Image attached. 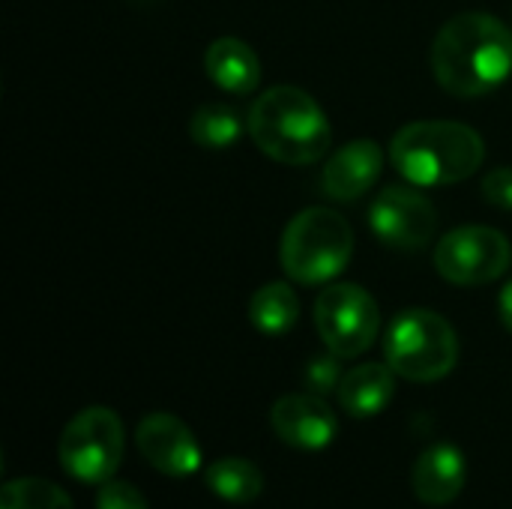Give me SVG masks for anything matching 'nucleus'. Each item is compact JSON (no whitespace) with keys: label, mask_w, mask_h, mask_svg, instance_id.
Listing matches in <instances>:
<instances>
[{"label":"nucleus","mask_w":512,"mask_h":509,"mask_svg":"<svg viewBox=\"0 0 512 509\" xmlns=\"http://www.w3.org/2000/svg\"><path fill=\"white\" fill-rule=\"evenodd\" d=\"M510 240L486 225H465L450 231L435 246V267L453 285H489L510 270Z\"/></svg>","instance_id":"nucleus-8"},{"label":"nucleus","mask_w":512,"mask_h":509,"mask_svg":"<svg viewBox=\"0 0 512 509\" xmlns=\"http://www.w3.org/2000/svg\"><path fill=\"white\" fill-rule=\"evenodd\" d=\"M483 198L495 207L512 210V168H495L483 177Z\"/></svg>","instance_id":"nucleus-22"},{"label":"nucleus","mask_w":512,"mask_h":509,"mask_svg":"<svg viewBox=\"0 0 512 509\" xmlns=\"http://www.w3.org/2000/svg\"><path fill=\"white\" fill-rule=\"evenodd\" d=\"M381 168H384V150L372 138L348 141L330 156L321 186L333 201H357L378 183Z\"/></svg>","instance_id":"nucleus-12"},{"label":"nucleus","mask_w":512,"mask_h":509,"mask_svg":"<svg viewBox=\"0 0 512 509\" xmlns=\"http://www.w3.org/2000/svg\"><path fill=\"white\" fill-rule=\"evenodd\" d=\"M300 318V300L288 282H270L258 288L249 300V321L264 336L288 333Z\"/></svg>","instance_id":"nucleus-17"},{"label":"nucleus","mask_w":512,"mask_h":509,"mask_svg":"<svg viewBox=\"0 0 512 509\" xmlns=\"http://www.w3.org/2000/svg\"><path fill=\"white\" fill-rule=\"evenodd\" d=\"M270 423L282 444L306 453L327 450L339 435L333 408L324 402V396L315 393H291L276 399L270 411Z\"/></svg>","instance_id":"nucleus-11"},{"label":"nucleus","mask_w":512,"mask_h":509,"mask_svg":"<svg viewBox=\"0 0 512 509\" xmlns=\"http://www.w3.org/2000/svg\"><path fill=\"white\" fill-rule=\"evenodd\" d=\"M372 231L393 249H423L435 237L438 210L435 204L408 186H387L369 213Z\"/></svg>","instance_id":"nucleus-9"},{"label":"nucleus","mask_w":512,"mask_h":509,"mask_svg":"<svg viewBox=\"0 0 512 509\" xmlns=\"http://www.w3.org/2000/svg\"><path fill=\"white\" fill-rule=\"evenodd\" d=\"M390 159L417 186H450L474 177L486 159L477 129L456 120H417L390 141Z\"/></svg>","instance_id":"nucleus-3"},{"label":"nucleus","mask_w":512,"mask_h":509,"mask_svg":"<svg viewBox=\"0 0 512 509\" xmlns=\"http://www.w3.org/2000/svg\"><path fill=\"white\" fill-rule=\"evenodd\" d=\"M96 509H150L147 498L126 480H108L96 492Z\"/></svg>","instance_id":"nucleus-21"},{"label":"nucleus","mask_w":512,"mask_h":509,"mask_svg":"<svg viewBox=\"0 0 512 509\" xmlns=\"http://www.w3.org/2000/svg\"><path fill=\"white\" fill-rule=\"evenodd\" d=\"M315 327L327 351L342 360L369 351L381 330V312L372 294L360 285H327L315 300Z\"/></svg>","instance_id":"nucleus-7"},{"label":"nucleus","mask_w":512,"mask_h":509,"mask_svg":"<svg viewBox=\"0 0 512 509\" xmlns=\"http://www.w3.org/2000/svg\"><path fill=\"white\" fill-rule=\"evenodd\" d=\"M465 480H468V462L456 444H435L423 450L411 471V489L429 507L453 504L462 495Z\"/></svg>","instance_id":"nucleus-13"},{"label":"nucleus","mask_w":512,"mask_h":509,"mask_svg":"<svg viewBox=\"0 0 512 509\" xmlns=\"http://www.w3.org/2000/svg\"><path fill=\"white\" fill-rule=\"evenodd\" d=\"M0 509H75V504L57 483L42 477H21L0 489Z\"/></svg>","instance_id":"nucleus-19"},{"label":"nucleus","mask_w":512,"mask_h":509,"mask_svg":"<svg viewBox=\"0 0 512 509\" xmlns=\"http://www.w3.org/2000/svg\"><path fill=\"white\" fill-rule=\"evenodd\" d=\"M336 396L345 414L357 420H369L393 402L396 372L390 369V363H363L342 375Z\"/></svg>","instance_id":"nucleus-14"},{"label":"nucleus","mask_w":512,"mask_h":509,"mask_svg":"<svg viewBox=\"0 0 512 509\" xmlns=\"http://www.w3.org/2000/svg\"><path fill=\"white\" fill-rule=\"evenodd\" d=\"M246 123L255 147L282 165H312L327 156L333 141L324 108L291 84L264 90L252 102Z\"/></svg>","instance_id":"nucleus-2"},{"label":"nucleus","mask_w":512,"mask_h":509,"mask_svg":"<svg viewBox=\"0 0 512 509\" xmlns=\"http://www.w3.org/2000/svg\"><path fill=\"white\" fill-rule=\"evenodd\" d=\"M204 483L216 498H222L228 504H252L264 492L261 468L249 459H240V456H228V459L213 462L204 471Z\"/></svg>","instance_id":"nucleus-16"},{"label":"nucleus","mask_w":512,"mask_h":509,"mask_svg":"<svg viewBox=\"0 0 512 509\" xmlns=\"http://www.w3.org/2000/svg\"><path fill=\"white\" fill-rule=\"evenodd\" d=\"M384 360L399 378L432 384L459 363V336L453 324L429 309H408L393 318L384 336Z\"/></svg>","instance_id":"nucleus-5"},{"label":"nucleus","mask_w":512,"mask_h":509,"mask_svg":"<svg viewBox=\"0 0 512 509\" xmlns=\"http://www.w3.org/2000/svg\"><path fill=\"white\" fill-rule=\"evenodd\" d=\"M189 135L204 150H228L243 135V117L225 102H207L192 114Z\"/></svg>","instance_id":"nucleus-18"},{"label":"nucleus","mask_w":512,"mask_h":509,"mask_svg":"<svg viewBox=\"0 0 512 509\" xmlns=\"http://www.w3.org/2000/svg\"><path fill=\"white\" fill-rule=\"evenodd\" d=\"M498 312H501V324L507 327V333H512V279L498 294Z\"/></svg>","instance_id":"nucleus-23"},{"label":"nucleus","mask_w":512,"mask_h":509,"mask_svg":"<svg viewBox=\"0 0 512 509\" xmlns=\"http://www.w3.org/2000/svg\"><path fill=\"white\" fill-rule=\"evenodd\" d=\"M354 255V231L345 216L330 207H309L297 213L279 246V261L288 279L318 285L336 279Z\"/></svg>","instance_id":"nucleus-4"},{"label":"nucleus","mask_w":512,"mask_h":509,"mask_svg":"<svg viewBox=\"0 0 512 509\" xmlns=\"http://www.w3.org/2000/svg\"><path fill=\"white\" fill-rule=\"evenodd\" d=\"M339 360H342V357H336L333 351H327V354L312 357V360L306 363V387H309V393L327 396V393L339 390V384H342Z\"/></svg>","instance_id":"nucleus-20"},{"label":"nucleus","mask_w":512,"mask_h":509,"mask_svg":"<svg viewBox=\"0 0 512 509\" xmlns=\"http://www.w3.org/2000/svg\"><path fill=\"white\" fill-rule=\"evenodd\" d=\"M429 60L447 93L486 96L510 78L512 30L489 12H462L438 30Z\"/></svg>","instance_id":"nucleus-1"},{"label":"nucleus","mask_w":512,"mask_h":509,"mask_svg":"<svg viewBox=\"0 0 512 509\" xmlns=\"http://www.w3.org/2000/svg\"><path fill=\"white\" fill-rule=\"evenodd\" d=\"M135 447L144 462L165 477H192L201 471V444L174 414H147L135 429Z\"/></svg>","instance_id":"nucleus-10"},{"label":"nucleus","mask_w":512,"mask_h":509,"mask_svg":"<svg viewBox=\"0 0 512 509\" xmlns=\"http://www.w3.org/2000/svg\"><path fill=\"white\" fill-rule=\"evenodd\" d=\"M60 465L69 477L102 486L114 480L123 462V423L111 408L93 405L78 411L57 444Z\"/></svg>","instance_id":"nucleus-6"},{"label":"nucleus","mask_w":512,"mask_h":509,"mask_svg":"<svg viewBox=\"0 0 512 509\" xmlns=\"http://www.w3.org/2000/svg\"><path fill=\"white\" fill-rule=\"evenodd\" d=\"M204 69L213 84L234 96H246L261 84V60L252 45L237 36L216 39L204 54Z\"/></svg>","instance_id":"nucleus-15"}]
</instances>
